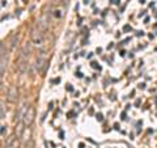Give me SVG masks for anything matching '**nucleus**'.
<instances>
[{
  "label": "nucleus",
  "mask_w": 157,
  "mask_h": 148,
  "mask_svg": "<svg viewBox=\"0 0 157 148\" xmlns=\"http://www.w3.org/2000/svg\"><path fill=\"white\" fill-rule=\"evenodd\" d=\"M43 67H47V53L44 50H41L37 55V68L43 72Z\"/></svg>",
  "instance_id": "obj_1"
},
{
  "label": "nucleus",
  "mask_w": 157,
  "mask_h": 148,
  "mask_svg": "<svg viewBox=\"0 0 157 148\" xmlns=\"http://www.w3.org/2000/svg\"><path fill=\"white\" fill-rule=\"evenodd\" d=\"M34 121V108L33 106H30V108L28 109V113L25 114V117H24V124H25V127H29L31 123H33Z\"/></svg>",
  "instance_id": "obj_2"
},
{
  "label": "nucleus",
  "mask_w": 157,
  "mask_h": 148,
  "mask_svg": "<svg viewBox=\"0 0 157 148\" xmlns=\"http://www.w3.org/2000/svg\"><path fill=\"white\" fill-rule=\"evenodd\" d=\"M31 42L37 46H41L43 43V35H42V33L39 30H33V33H31Z\"/></svg>",
  "instance_id": "obj_3"
},
{
  "label": "nucleus",
  "mask_w": 157,
  "mask_h": 148,
  "mask_svg": "<svg viewBox=\"0 0 157 148\" xmlns=\"http://www.w3.org/2000/svg\"><path fill=\"white\" fill-rule=\"evenodd\" d=\"M7 98H8V101H10V102H15V101L17 100V88L10 87L9 89H8Z\"/></svg>",
  "instance_id": "obj_4"
},
{
  "label": "nucleus",
  "mask_w": 157,
  "mask_h": 148,
  "mask_svg": "<svg viewBox=\"0 0 157 148\" xmlns=\"http://www.w3.org/2000/svg\"><path fill=\"white\" fill-rule=\"evenodd\" d=\"M5 66H7V54L4 53V46L1 45V75H4V69H5Z\"/></svg>",
  "instance_id": "obj_5"
},
{
  "label": "nucleus",
  "mask_w": 157,
  "mask_h": 148,
  "mask_svg": "<svg viewBox=\"0 0 157 148\" xmlns=\"http://www.w3.org/2000/svg\"><path fill=\"white\" fill-rule=\"evenodd\" d=\"M0 118L1 119L5 118V106H4V104L3 102H1V108H0Z\"/></svg>",
  "instance_id": "obj_6"
},
{
  "label": "nucleus",
  "mask_w": 157,
  "mask_h": 148,
  "mask_svg": "<svg viewBox=\"0 0 157 148\" xmlns=\"http://www.w3.org/2000/svg\"><path fill=\"white\" fill-rule=\"evenodd\" d=\"M55 16H56V17H62V13H60V11H55Z\"/></svg>",
  "instance_id": "obj_7"
},
{
  "label": "nucleus",
  "mask_w": 157,
  "mask_h": 148,
  "mask_svg": "<svg viewBox=\"0 0 157 148\" xmlns=\"http://www.w3.org/2000/svg\"><path fill=\"white\" fill-rule=\"evenodd\" d=\"M5 134V126H1V136H4Z\"/></svg>",
  "instance_id": "obj_8"
},
{
  "label": "nucleus",
  "mask_w": 157,
  "mask_h": 148,
  "mask_svg": "<svg viewBox=\"0 0 157 148\" xmlns=\"http://www.w3.org/2000/svg\"><path fill=\"white\" fill-rule=\"evenodd\" d=\"M26 148H33V147H31V145H28V147H26Z\"/></svg>",
  "instance_id": "obj_9"
}]
</instances>
